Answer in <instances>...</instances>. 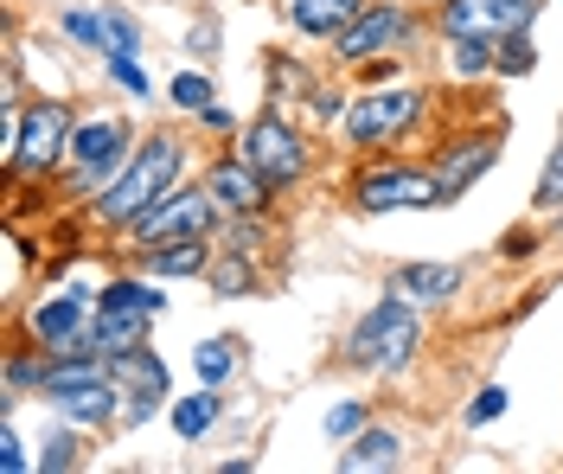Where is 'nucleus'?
<instances>
[{
    "instance_id": "c85d7f7f",
    "label": "nucleus",
    "mask_w": 563,
    "mask_h": 474,
    "mask_svg": "<svg viewBox=\"0 0 563 474\" xmlns=\"http://www.w3.org/2000/svg\"><path fill=\"white\" fill-rule=\"evenodd\" d=\"M531 65H538V52L526 45V33H512L506 45H499V71H506V77H526Z\"/></svg>"
},
{
    "instance_id": "bb28decb",
    "label": "nucleus",
    "mask_w": 563,
    "mask_h": 474,
    "mask_svg": "<svg viewBox=\"0 0 563 474\" xmlns=\"http://www.w3.org/2000/svg\"><path fill=\"white\" fill-rule=\"evenodd\" d=\"M174 103L179 110H211V77L206 71H179L174 77Z\"/></svg>"
},
{
    "instance_id": "9b49d317",
    "label": "nucleus",
    "mask_w": 563,
    "mask_h": 474,
    "mask_svg": "<svg viewBox=\"0 0 563 474\" xmlns=\"http://www.w3.org/2000/svg\"><path fill=\"white\" fill-rule=\"evenodd\" d=\"M109 378L135 392V404H129V423H147V417L161 410V398H167V365L154 360L147 346H135V353H115V372H109Z\"/></svg>"
},
{
    "instance_id": "2eb2a0df",
    "label": "nucleus",
    "mask_w": 563,
    "mask_h": 474,
    "mask_svg": "<svg viewBox=\"0 0 563 474\" xmlns=\"http://www.w3.org/2000/svg\"><path fill=\"white\" fill-rule=\"evenodd\" d=\"M147 340V315H122V308H97L90 328H84V346L97 360H115V353H135Z\"/></svg>"
},
{
    "instance_id": "f8f14e48",
    "label": "nucleus",
    "mask_w": 563,
    "mask_h": 474,
    "mask_svg": "<svg viewBox=\"0 0 563 474\" xmlns=\"http://www.w3.org/2000/svg\"><path fill=\"white\" fill-rule=\"evenodd\" d=\"M206 192L224 206V212H263V199H269V180L250 167L244 154H231V161H218L206 174Z\"/></svg>"
},
{
    "instance_id": "473e14b6",
    "label": "nucleus",
    "mask_w": 563,
    "mask_h": 474,
    "mask_svg": "<svg viewBox=\"0 0 563 474\" xmlns=\"http://www.w3.org/2000/svg\"><path fill=\"white\" fill-rule=\"evenodd\" d=\"M109 71H115V84H129V97H147V71H141L135 58H122V52H109Z\"/></svg>"
},
{
    "instance_id": "aec40b11",
    "label": "nucleus",
    "mask_w": 563,
    "mask_h": 474,
    "mask_svg": "<svg viewBox=\"0 0 563 474\" xmlns=\"http://www.w3.org/2000/svg\"><path fill=\"white\" fill-rule=\"evenodd\" d=\"M340 469L346 474H365V469H404V442L390 430H358L352 449H340Z\"/></svg>"
},
{
    "instance_id": "f3484780",
    "label": "nucleus",
    "mask_w": 563,
    "mask_h": 474,
    "mask_svg": "<svg viewBox=\"0 0 563 474\" xmlns=\"http://www.w3.org/2000/svg\"><path fill=\"white\" fill-rule=\"evenodd\" d=\"M199 269H211L206 231H186V238H167V244H147V276H199Z\"/></svg>"
},
{
    "instance_id": "a878e982",
    "label": "nucleus",
    "mask_w": 563,
    "mask_h": 474,
    "mask_svg": "<svg viewBox=\"0 0 563 474\" xmlns=\"http://www.w3.org/2000/svg\"><path fill=\"white\" fill-rule=\"evenodd\" d=\"M211 289L218 295H244L250 289V251H231L224 263H211Z\"/></svg>"
},
{
    "instance_id": "72a5a7b5",
    "label": "nucleus",
    "mask_w": 563,
    "mask_h": 474,
    "mask_svg": "<svg viewBox=\"0 0 563 474\" xmlns=\"http://www.w3.org/2000/svg\"><path fill=\"white\" fill-rule=\"evenodd\" d=\"M45 469H70V437H52L45 442V455H38Z\"/></svg>"
},
{
    "instance_id": "7c9ffc66",
    "label": "nucleus",
    "mask_w": 563,
    "mask_h": 474,
    "mask_svg": "<svg viewBox=\"0 0 563 474\" xmlns=\"http://www.w3.org/2000/svg\"><path fill=\"white\" fill-rule=\"evenodd\" d=\"M109 52H122V58H135L141 52V33L129 13H109Z\"/></svg>"
},
{
    "instance_id": "0eeeda50",
    "label": "nucleus",
    "mask_w": 563,
    "mask_h": 474,
    "mask_svg": "<svg viewBox=\"0 0 563 474\" xmlns=\"http://www.w3.org/2000/svg\"><path fill=\"white\" fill-rule=\"evenodd\" d=\"M352 199H358V212H397V206H442V186L435 174H417V167H372V174H358L352 180Z\"/></svg>"
},
{
    "instance_id": "1a4fd4ad",
    "label": "nucleus",
    "mask_w": 563,
    "mask_h": 474,
    "mask_svg": "<svg viewBox=\"0 0 563 474\" xmlns=\"http://www.w3.org/2000/svg\"><path fill=\"white\" fill-rule=\"evenodd\" d=\"M211 192H167L161 206H147L129 231H135V244L147 251V244H167V238H186V231H206L211 224Z\"/></svg>"
},
{
    "instance_id": "2f4dec72",
    "label": "nucleus",
    "mask_w": 563,
    "mask_h": 474,
    "mask_svg": "<svg viewBox=\"0 0 563 474\" xmlns=\"http://www.w3.org/2000/svg\"><path fill=\"white\" fill-rule=\"evenodd\" d=\"M0 469H7V474H26V469H33V462H26V442H20V430H13V423L0 430Z\"/></svg>"
},
{
    "instance_id": "423d86ee",
    "label": "nucleus",
    "mask_w": 563,
    "mask_h": 474,
    "mask_svg": "<svg viewBox=\"0 0 563 474\" xmlns=\"http://www.w3.org/2000/svg\"><path fill=\"white\" fill-rule=\"evenodd\" d=\"M238 154H244V161H250V167H256L269 186H295L301 174H308V147H301V135H295L282 115H256Z\"/></svg>"
},
{
    "instance_id": "f03ea898",
    "label": "nucleus",
    "mask_w": 563,
    "mask_h": 474,
    "mask_svg": "<svg viewBox=\"0 0 563 474\" xmlns=\"http://www.w3.org/2000/svg\"><path fill=\"white\" fill-rule=\"evenodd\" d=\"M417 340H422V328H417V315H410V301H404V295H385V301L352 328L346 353L358 365H372V372H397V365L417 353Z\"/></svg>"
},
{
    "instance_id": "c756f323",
    "label": "nucleus",
    "mask_w": 563,
    "mask_h": 474,
    "mask_svg": "<svg viewBox=\"0 0 563 474\" xmlns=\"http://www.w3.org/2000/svg\"><path fill=\"white\" fill-rule=\"evenodd\" d=\"M506 404H512V392H506V385H487V392H481V398L467 404V423H493V417H499V410H506Z\"/></svg>"
},
{
    "instance_id": "b1692460",
    "label": "nucleus",
    "mask_w": 563,
    "mask_h": 474,
    "mask_svg": "<svg viewBox=\"0 0 563 474\" xmlns=\"http://www.w3.org/2000/svg\"><path fill=\"white\" fill-rule=\"evenodd\" d=\"M65 38L90 45V52H109V13H90V7H70L65 13Z\"/></svg>"
},
{
    "instance_id": "7ed1b4c3",
    "label": "nucleus",
    "mask_w": 563,
    "mask_h": 474,
    "mask_svg": "<svg viewBox=\"0 0 563 474\" xmlns=\"http://www.w3.org/2000/svg\"><path fill=\"white\" fill-rule=\"evenodd\" d=\"M70 135H77V122H70L65 103H33L26 122H20V135H13V147H7V167H20V174H52L70 154Z\"/></svg>"
},
{
    "instance_id": "f257e3e1",
    "label": "nucleus",
    "mask_w": 563,
    "mask_h": 474,
    "mask_svg": "<svg viewBox=\"0 0 563 474\" xmlns=\"http://www.w3.org/2000/svg\"><path fill=\"white\" fill-rule=\"evenodd\" d=\"M179 161H186V142H174V135H147V147H141L135 161L103 186L97 219H103V224H135L147 206H161V199L174 192Z\"/></svg>"
},
{
    "instance_id": "5701e85b",
    "label": "nucleus",
    "mask_w": 563,
    "mask_h": 474,
    "mask_svg": "<svg viewBox=\"0 0 563 474\" xmlns=\"http://www.w3.org/2000/svg\"><path fill=\"white\" fill-rule=\"evenodd\" d=\"M192 372H199V385H224V378L238 372V340H206V346H192Z\"/></svg>"
},
{
    "instance_id": "f704fd0d",
    "label": "nucleus",
    "mask_w": 563,
    "mask_h": 474,
    "mask_svg": "<svg viewBox=\"0 0 563 474\" xmlns=\"http://www.w3.org/2000/svg\"><path fill=\"white\" fill-rule=\"evenodd\" d=\"M186 45H192V52H218V26H211V20H199V26H192V38H186Z\"/></svg>"
},
{
    "instance_id": "20e7f679",
    "label": "nucleus",
    "mask_w": 563,
    "mask_h": 474,
    "mask_svg": "<svg viewBox=\"0 0 563 474\" xmlns=\"http://www.w3.org/2000/svg\"><path fill=\"white\" fill-rule=\"evenodd\" d=\"M531 7L538 0H442V33L455 38H487V45H506L512 33L531 26Z\"/></svg>"
},
{
    "instance_id": "dca6fc26",
    "label": "nucleus",
    "mask_w": 563,
    "mask_h": 474,
    "mask_svg": "<svg viewBox=\"0 0 563 474\" xmlns=\"http://www.w3.org/2000/svg\"><path fill=\"white\" fill-rule=\"evenodd\" d=\"M455 289H461L455 263H404L390 276V295H404V301H449Z\"/></svg>"
},
{
    "instance_id": "39448f33",
    "label": "nucleus",
    "mask_w": 563,
    "mask_h": 474,
    "mask_svg": "<svg viewBox=\"0 0 563 474\" xmlns=\"http://www.w3.org/2000/svg\"><path fill=\"white\" fill-rule=\"evenodd\" d=\"M410 38H417L410 7L378 0V7H365L346 33L333 38V52H340V58H352V65H372V58H385V52H397V45H410Z\"/></svg>"
},
{
    "instance_id": "393cba45",
    "label": "nucleus",
    "mask_w": 563,
    "mask_h": 474,
    "mask_svg": "<svg viewBox=\"0 0 563 474\" xmlns=\"http://www.w3.org/2000/svg\"><path fill=\"white\" fill-rule=\"evenodd\" d=\"M531 206H538V212H563V142H558V154L544 161V174H538V192H531Z\"/></svg>"
},
{
    "instance_id": "412c9836",
    "label": "nucleus",
    "mask_w": 563,
    "mask_h": 474,
    "mask_svg": "<svg viewBox=\"0 0 563 474\" xmlns=\"http://www.w3.org/2000/svg\"><path fill=\"white\" fill-rule=\"evenodd\" d=\"M211 423H218V392H211V385L174 404V430H179V442H199Z\"/></svg>"
},
{
    "instance_id": "4be33fe9",
    "label": "nucleus",
    "mask_w": 563,
    "mask_h": 474,
    "mask_svg": "<svg viewBox=\"0 0 563 474\" xmlns=\"http://www.w3.org/2000/svg\"><path fill=\"white\" fill-rule=\"evenodd\" d=\"M97 308H122V315H147V321H154V315L167 308V295H154L147 283H129V276H122V283H109V289L97 295Z\"/></svg>"
},
{
    "instance_id": "6e6552de",
    "label": "nucleus",
    "mask_w": 563,
    "mask_h": 474,
    "mask_svg": "<svg viewBox=\"0 0 563 474\" xmlns=\"http://www.w3.org/2000/svg\"><path fill=\"white\" fill-rule=\"evenodd\" d=\"M417 115H422L417 90H372V97H358V103L346 110V142L352 147H378V142H390V135H404Z\"/></svg>"
},
{
    "instance_id": "6ab92c4d",
    "label": "nucleus",
    "mask_w": 563,
    "mask_h": 474,
    "mask_svg": "<svg viewBox=\"0 0 563 474\" xmlns=\"http://www.w3.org/2000/svg\"><path fill=\"white\" fill-rule=\"evenodd\" d=\"M115 378H97V385H84V392H65V398H52L58 404V417L65 423H84V430H97V423H109L115 417Z\"/></svg>"
},
{
    "instance_id": "a211bd4d",
    "label": "nucleus",
    "mask_w": 563,
    "mask_h": 474,
    "mask_svg": "<svg viewBox=\"0 0 563 474\" xmlns=\"http://www.w3.org/2000/svg\"><path fill=\"white\" fill-rule=\"evenodd\" d=\"M288 13H295V26L308 38H340L352 20L365 13V0H295Z\"/></svg>"
},
{
    "instance_id": "4468645a",
    "label": "nucleus",
    "mask_w": 563,
    "mask_h": 474,
    "mask_svg": "<svg viewBox=\"0 0 563 474\" xmlns=\"http://www.w3.org/2000/svg\"><path fill=\"white\" fill-rule=\"evenodd\" d=\"M493 161H499V142H493V135H474V142L449 147V154L435 161V186H442V206H449V199H461V192L481 180Z\"/></svg>"
},
{
    "instance_id": "ddd939ff",
    "label": "nucleus",
    "mask_w": 563,
    "mask_h": 474,
    "mask_svg": "<svg viewBox=\"0 0 563 474\" xmlns=\"http://www.w3.org/2000/svg\"><path fill=\"white\" fill-rule=\"evenodd\" d=\"M84 328H90V289H65V295H52V301L33 308V333L52 346V353H65Z\"/></svg>"
},
{
    "instance_id": "9d476101",
    "label": "nucleus",
    "mask_w": 563,
    "mask_h": 474,
    "mask_svg": "<svg viewBox=\"0 0 563 474\" xmlns=\"http://www.w3.org/2000/svg\"><path fill=\"white\" fill-rule=\"evenodd\" d=\"M122 154H129V129H122V122H84V129L70 135L77 192H90V186H109V174L122 167Z\"/></svg>"
},
{
    "instance_id": "cd10ccee",
    "label": "nucleus",
    "mask_w": 563,
    "mask_h": 474,
    "mask_svg": "<svg viewBox=\"0 0 563 474\" xmlns=\"http://www.w3.org/2000/svg\"><path fill=\"white\" fill-rule=\"evenodd\" d=\"M358 430H365V404H358V398H352V404H333V410H327V437H333V442L358 437Z\"/></svg>"
}]
</instances>
